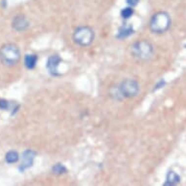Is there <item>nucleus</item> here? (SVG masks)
Returning a JSON list of instances; mask_svg holds the SVG:
<instances>
[{
  "instance_id": "8",
  "label": "nucleus",
  "mask_w": 186,
  "mask_h": 186,
  "mask_svg": "<svg viewBox=\"0 0 186 186\" xmlns=\"http://www.w3.org/2000/svg\"><path fill=\"white\" fill-rule=\"evenodd\" d=\"M28 25H29V23L24 16H17L13 19V23H12L13 28L16 29L17 31L24 30L25 28H28Z\"/></svg>"
},
{
  "instance_id": "5",
  "label": "nucleus",
  "mask_w": 186,
  "mask_h": 186,
  "mask_svg": "<svg viewBox=\"0 0 186 186\" xmlns=\"http://www.w3.org/2000/svg\"><path fill=\"white\" fill-rule=\"evenodd\" d=\"M139 91V86L136 81L132 80V79H127L123 81L120 86L118 87L117 92L122 97H132L137 95Z\"/></svg>"
},
{
  "instance_id": "16",
  "label": "nucleus",
  "mask_w": 186,
  "mask_h": 186,
  "mask_svg": "<svg viewBox=\"0 0 186 186\" xmlns=\"http://www.w3.org/2000/svg\"><path fill=\"white\" fill-rule=\"evenodd\" d=\"M139 2V0H127V3L131 6V7H134V6L137 5Z\"/></svg>"
},
{
  "instance_id": "15",
  "label": "nucleus",
  "mask_w": 186,
  "mask_h": 186,
  "mask_svg": "<svg viewBox=\"0 0 186 186\" xmlns=\"http://www.w3.org/2000/svg\"><path fill=\"white\" fill-rule=\"evenodd\" d=\"M0 109H9V102L6 101V99H0Z\"/></svg>"
},
{
  "instance_id": "1",
  "label": "nucleus",
  "mask_w": 186,
  "mask_h": 186,
  "mask_svg": "<svg viewBox=\"0 0 186 186\" xmlns=\"http://www.w3.org/2000/svg\"><path fill=\"white\" fill-rule=\"evenodd\" d=\"M171 17L166 12H158L150 21V29L154 33H164L171 26Z\"/></svg>"
},
{
  "instance_id": "14",
  "label": "nucleus",
  "mask_w": 186,
  "mask_h": 186,
  "mask_svg": "<svg viewBox=\"0 0 186 186\" xmlns=\"http://www.w3.org/2000/svg\"><path fill=\"white\" fill-rule=\"evenodd\" d=\"M65 168L63 167V165L61 164H57L54 168H53V171L55 172V174L57 175H61V174H63V172H65Z\"/></svg>"
},
{
  "instance_id": "7",
  "label": "nucleus",
  "mask_w": 186,
  "mask_h": 186,
  "mask_svg": "<svg viewBox=\"0 0 186 186\" xmlns=\"http://www.w3.org/2000/svg\"><path fill=\"white\" fill-rule=\"evenodd\" d=\"M62 59L58 55H53L48 58L47 62V68L52 75H59L58 72V65L61 63Z\"/></svg>"
},
{
  "instance_id": "13",
  "label": "nucleus",
  "mask_w": 186,
  "mask_h": 186,
  "mask_svg": "<svg viewBox=\"0 0 186 186\" xmlns=\"http://www.w3.org/2000/svg\"><path fill=\"white\" fill-rule=\"evenodd\" d=\"M132 14H134V9H132V7H127L125 8L121 11V16L123 19H129L132 16Z\"/></svg>"
},
{
  "instance_id": "3",
  "label": "nucleus",
  "mask_w": 186,
  "mask_h": 186,
  "mask_svg": "<svg viewBox=\"0 0 186 186\" xmlns=\"http://www.w3.org/2000/svg\"><path fill=\"white\" fill-rule=\"evenodd\" d=\"M131 52L135 58L145 61V59L150 58L152 54H153V46L148 41L141 40L132 46Z\"/></svg>"
},
{
  "instance_id": "6",
  "label": "nucleus",
  "mask_w": 186,
  "mask_h": 186,
  "mask_svg": "<svg viewBox=\"0 0 186 186\" xmlns=\"http://www.w3.org/2000/svg\"><path fill=\"white\" fill-rule=\"evenodd\" d=\"M36 153L34 151H32L30 149L25 150L24 153H23V157H22V164L19 166V171H24L26 169L30 168L33 161H34V158H35Z\"/></svg>"
},
{
  "instance_id": "9",
  "label": "nucleus",
  "mask_w": 186,
  "mask_h": 186,
  "mask_svg": "<svg viewBox=\"0 0 186 186\" xmlns=\"http://www.w3.org/2000/svg\"><path fill=\"white\" fill-rule=\"evenodd\" d=\"M134 33V29H132V26L130 24H123L118 30L117 33V38L119 39H124L126 37H129Z\"/></svg>"
},
{
  "instance_id": "10",
  "label": "nucleus",
  "mask_w": 186,
  "mask_h": 186,
  "mask_svg": "<svg viewBox=\"0 0 186 186\" xmlns=\"http://www.w3.org/2000/svg\"><path fill=\"white\" fill-rule=\"evenodd\" d=\"M37 63V56L36 55H25L24 57V65L26 66V68L32 69L35 67Z\"/></svg>"
},
{
  "instance_id": "2",
  "label": "nucleus",
  "mask_w": 186,
  "mask_h": 186,
  "mask_svg": "<svg viewBox=\"0 0 186 186\" xmlns=\"http://www.w3.org/2000/svg\"><path fill=\"white\" fill-rule=\"evenodd\" d=\"M21 58V53L15 44H6L0 49V59L6 65H14Z\"/></svg>"
},
{
  "instance_id": "12",
  "label": "nucleus",
  "mask_w": 186,
  "mask_h": 186,
  "mask_svg": "<svg viewBox=\"0 0 186 186\" xmlns=\"http://www.w3.org/2000/svg\"><path fill=\"white\" fill-rule=\"evenodd\" d=\"M5 160L9 164H13L16 163L19 160V154L16 151H9L5 156Z\"/></svg>"
},
{
  "instance_id": "4",
  "label": "nucleus",
  "mask_w": 186,
  "mask_h": 186,
  "mask_svg": "<svg viewBox=\"0 0 186 186\" xmlns=\"http://www.w3.org/2000/svg\"><path fill=\"white\" fill-rule=\"evenodd\" d=\"M95 38V33L89 26H80L73 33V40L80 46L90 45Z\"/></svg>"
},
{
  "instance_id": "11",
  "label": "nucleus",
  "mask_w": 186,
  "mask_h": 186,
  "mask_svg": "<svg viewBox=\"0 0 186 186\" xmlns=\"http://www.w3.org/2000/svg\"><path fill=\"white\" fill-rule=\"evenodd\" d=\"M179 180H180L179 175L176 174V172L171 171H169V174L167 175V181H166L165 185H175V184L178 183Z\"/></svg>"
}]
</instances>
